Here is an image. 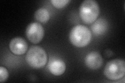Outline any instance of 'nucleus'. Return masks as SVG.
<instances>
[{"mask_svg": "<svg viewBox=\"0 0 125 83\" xmlns=\"http://www.w3.org/2000/svg\"><path fill=\"white\" fill-rule=\"evenodd\" d=\"M72 44L78 48H83L89 44L92 38L91 31L83 25H77L73 27L69 35Z\"/></svg>", "mask_w": 125, "mask_h": 83, "instance_id": "1", "label": "nucleus"}, {"mask_svg": "<svg viewBox=\"0 0 125 83\" xmlns=\"http://www.w3.org/2000/svg\"><path fill=\"white\" fill-rule=\"evenodd\" d=\"M100 14L99 4L94 0L84 1L79 8L80 17L85 24L94 22Z\"/></svg>", "mask_w": 125, "mask_h": 83, "instance_id": "2", "label": "nucleus"}, {"mask_svg": "<svg viewBox=\"0 0 125 83\" xmlns=\"http://www.w3.org/2000/svg\"><path fill=\"white\" fill-rule=\"evenodd\" d=\"M26 61L30 66L34 69H40L48 61V56L45 50L40 46L31 47L27 51Z\"/></svg>", "mask_w": 125, "mask_h": 83, "instance_id": "3", "label": "nucleus"}, {"mask_svg": "<svg viewBox=\"0 0 125 83\" xmlns=\"http://www.w3.org/2000/svg\"><path fill=\"white\" fill-rule=\"evenodd\" d=\"M104 74L108 80L117 81L122 78L125 74V62L124 60L116 59L107 63Z\"/></svg>", "mask_w": 125, "mask_h": 83, "instance_id": "4", "label": "nucleus"}, {"mask_svg": "<svg viewBox=\"0 0 125 83\" xmlns=\"http://www.w3.org/2000/svg\"><path fill=\"white\" fill-rule=\"evenodd\" d=\"M26 34L30 42L36 44L42 40L44 35V30L40 23L32 22L27 26Z\"/></svg>", "mask_w": 125, "mask_h": 83, "instance_id": "5", "label": "nucleus"}, {"mask_svg": "<svg viewBox=\"0 0 125 83\" xmlns=\"http://www.w3.org/2000/svg\"><path fill=\"white\" fill-rule=\"evenodd\" d=\"M9 47L11 52L16 55H22L28 50V45L25 39L21 37H16L10 41Z\"/></svg>", "mask_w": 125, "mask_h": 83, "instance_id": "6", "label": "nucleus"}, {"mask_svg": "<svg viewBox=\"0 0 125 83\" xmlns=\"http://www.w3.org/2000/svg\"><path fill=\"white\" fill-rule=\"evenodd\" d=\"M85 64L88 68L91 70H97L103 65V58L97 51H91L85 56Z\"/></svg>", "mask_w": 125, "mask_h": 83, "instance_id": "7", "label": "nucleus"}, {"mask_svg": "<svg viewBox=\"0 0 125 83\" xmlns=\"http://www.w3.org/2000/svg\"><path fill=\"white\" fill-rule=\"evenodd\" d=\"M66 65L64 61L61 59H55L51 62L49 65V69L55 76H61L65 72Z\"/></svg>", "mask_w": 125, "mask_h": 83, "instance_id": "8", "label": "nucleus"}, {"mask_svg": "<svg viewBox=\"0 0 125 83\" xmlns=\"http://www.w3.org/2000/svg\"><path fill=\"white\" fill-rule=\"evenodd\" d=\"M91 26L93 32L96 35H101L105 32L107 28L106 21L103 19H99L93 22Z\"/></svg>", "mask_w": 125, "mask_h": 83, "instance_id": "9", "label": "nucleus"}, {"mask_svg": "<svg viewBox=\"0 0 125 83\" xmlns=\"http://www.w3.org/2000/svg\"><path fill=\"white\" fill-rule=\"evenodd\" d=\"M34 17L39 22L46 23L50 20V14L48 9L45 8H40L36 11Z\"/></svg>", "mask_w": 125, "mask_h": 83, "instance_id": "10", "label": "nucleus"}, {"mask_svg": "<svg viewBox=\"0 0 125 83\" xmlns=\"http://www.w3.org/2000/svg\"><path fill=\"white\" fill-rule=\"evenodd\" d=\"M53 6L57 9H62L68 4L69 0H51L50 1Z\"/></svg>", "mask_w": 125, "mask_h": 83, "instance_id": "11", "label": "nucleus"}, {"mask_svg": "<svg viewBox=\"0 0 125 83\" xmlns=\"http://www.w3.org/2000/svg\"><path fill=\"white\" fill-rule=\"evenodd\" d=\"M9 76V73L7 70L3 66L0 67V82H5Z\"/></svg>", "mask_w": 125, "mask_h": 83, "instance_id": "12", "label": "nucleus"}]
</instances>
